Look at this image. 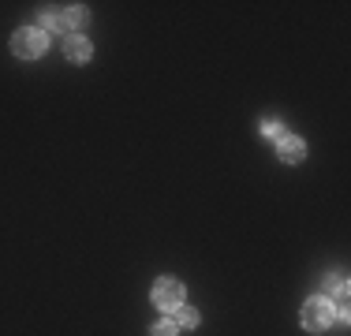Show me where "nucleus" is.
Returning <instances> with one entry per match:
<instances>
[{"instance_id": "nucleus-1", "label": "nucleus", "mask_w": 351, "mask_h": 336, "mask_svg": "<svg viewBox=\"0 0 351 336\" xmlns=\"http://www.w3.org/2000/svg\"><path fill=\"white\" fill-rule=\"evenodd\" d=\"M86 8L82 4H68V8H45L41 12V30H56V34H75L86 23Z\"/></svg>"}, {"instance_id": "nucleus-2", "label": "nucleus", "mask_w": 351, "mask_h": 336, "mask_svg": "<svg viewBox=\"0 0 351 336\" xmlns=\"http://www.w3.org/2000/svg\"><path fill=\"white\" fill-rule=\"evenodd\" d=\"M332 322H337V302H332V299L317 296V299H311V302L303 307V329L325 333Z\"/></svg>"}, {"instance_id": "nucleus-3", "label": "nucleus", "mask_w": 351, "mask_h": 336, "mask_svg": "<svg viewBox=\"0 0 351 336\" xmlns=\"http://www.w3.org/2000/svg\"><path fill=\"white\" fill-rule=\"evenodd\" d=\"M45 45H49V38L41 27H23V30H15V38H12V53L19 56V60H38V56L45 53Z\"/></svg>"}, {"instance_id": "nucleus-4", "label": "nucleus", "mask_w": 351, "mask_h": 336, "mask_svg": "<svg viewBox=\"0 0 351 336\" xmlns=\"http://www.w3.org/2000/svg\"><path fill=\"white\" fill-rule=\"evenodd\" d=\"M154 302H157L161 310H169V314H172L176 307H183V302H187V288H183L176 276H161V280L154 284Z\"/></svg>"}, {"instance_id": "nucleus-5", "label": "nucleus", "mask_w": 351, "mask_h": 336, "mask_svg": "<svg viewBox=\"0 0 351 336\" xmlns=\"http://www.w3.org/2000/svg\"><path fill=\"white\" fill-rule=\"evenodd\" d=\"M64 56H68L71 64H86L90 56H94V45H90V38H82V34H68V38H64Z\"/></svg>"}, {"instance_id": "nucleus-6", "label": "nucleus", "mask_w": 351, "mask_h": 336, "mask_svg": "<svg viewBox=\"0 0 351 336\" xmlns=\"http://www.w3.org/2000/svg\"><path fill=\"white\" fill-rule=\"evenodd\" d=\"M280 161H288V165H299L306 157V146H303V139H291V134H284L280 139Z\"/></svg>"}, {"instance_id": "nucleus-7", "label": "nucleus", "mask_w": 351, "mask_h": 336, "mask_svg": "<svg viewBox=\"0 0 351 336\" xmlns=\"http://www.w3.org/2000/svg\"><path fill=\"white\" fill-rule=\"evenodd\" d=\"M329 296H337L340 307H344V299H348V276H344V273L325 276V299H329Z\"/></svg>"}, {"instance_id": "nucleus-8", "label": "nucleus", "mask_w": 351, "mask_h": 336, "mask_svg": "<svg viewBox=\"0 0 351 336\" xmlns=\"http://www.w3.org/2000/svg\"><path fill=\"white\" fill-rule=\"evenodd\" d=\"M169 322L176 325V329H195V325H198V314L187 307V302H183V307H176V310H172Z\"/></svg>"}, {"instance_id": "nucleus-9", "label": "nucleus", "mask_w": 351, "mask_h": 336, "mask_svg": "<svg viewBox=\"0 0 351 336\" xmlns=\"http://www.w3.org/2000/svg\"><path fill=\"white\" fill-rule=\"evenodd\" d=\"M262 134H265V139H284V128L277 120H262Z\"/></svg>"}, {"instance_id": "nucleus-10", "label": "nucleus", "mask_w": 351, "mask_h": 336, "mask_svg": "<svg viewBox=\"0 0 351 336\" xmlns=\"http://www.w3.org/2000/svg\"><path fill=\"white\" fill-rule=\"evenodd\" d=\"M176 333H180V329H176L172 322H157L154 329H149V336H176Z\"/></svg>"}]
</instances>
